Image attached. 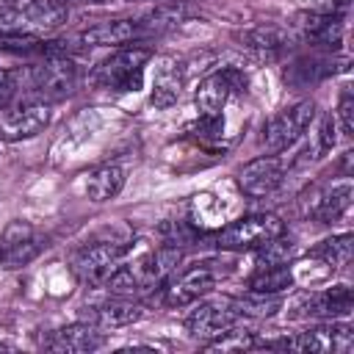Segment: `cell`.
<instances>
[{"label":"cell","instance_id":"1","mask_svg":"<svg viewBox=\"0 0 354 354\" xmlns=\"http://www.w3.org/2000/svg\"><path fill=\"white\" fill-rule=\"evenodd\" d=\"M183 260V249L177 243H163L160 249L144 254L136 263H122L113 277L105 282L108 290L119 293V296H130V293H147L155 288H163V282L177 271Z\"/></svg>","mask_w":354,"mask_h":354},{"label":"cell","instance_id":"2","mask_svg":"<svg viewBox=\"0 0 354 354\" xmlns=\"http://www.w3.org/2000/svg\"><path fill=\"white\" fill-rule=\"evenodd\" d=\"M130 252V241H97V243H86L80 246L72 260L69 268L75 274V279L80 285L88 288H105V282L113 277V271L124 263Z\"/></svg>","mask_w":354,"mask_h":354},{"label":"cell","instance_id":"3","mask_svg":"<svg viewBox=\"0 0 354 354\" xmlns=\"http://www.w3.org/2000/svg\"><path fill=\"white\" fill-rule=\"evenodd\" d=\"M285 232V221L274 213H252V216H241L235 221H230L227 227H221L218 232L210 235V243L221 252H246V249H257L266 241L277 238Z\"/></svg>","mask_w":354,"mask_h":354},{"label":"cell","instance_id":"4","mask_svg":"<svg viewBox=\"0 0 354 354\" xmlns=\"http://www.w3.org/2000/svg\"><path fill=\"white\" fill-rule=\"evenodd\" d=\"M149 58H152V53L147 47H124V50H116L111 58H105L94 69L91 80L100 88H108V91H116V94L138 91L141 83H144V66H147Z\"/></svg>","mask_w":354,"mask_h":354},{"label":"cell","instance_id":"5","mask_svg":"<svg viewBox=\"0 0 354 354\" xmlns=\"http://www.w3.org/2000/svg\"><path fill=\"white\" fill-rule=\"evenodd\" d=\"M266 346L282 351H299V354H346L354 348V332L346 324H321L307 332L271 340Z\"/></svg>","mask_w":354,"mask_h":354},{"label":"cell","instance_id":"6","mask_svg":"<svg viewBox=\"0 0 354 354\" xmlns=\"http://www.w3.org/2000/svg\"><path fill=\"white\" fill-rule=\"evenodd\" d=\"M75 86H77V66L72 58L61 53L44 55V61L30 69V88L39 97V102L64 100L75 91Z\"/></svg>","mask_w":354,"mask_h":354},{"label":"cell","instance_id":"7","mask_svg":"<svg viewBox=\"0 0 354 354\" xmlns=\"http://www.w3.org/2000/svg\"><path fill=\"white\" fill-rule=\"evenodd\" d=\"M313 119H315V102L313 100H301V102H296V105L274 113L266 122V127H263V144H266V149L271 155L285 152L288 147H293L304 136V130L313 124Z\"/></svg>","mask_w":354,"mask_h":354},{"label":"cell","instance_id":"8","mask_svg":"<svg viewBox=\"0 0 354 354\" xmlns=\"http://www.w3.org/2000/svg\"><path fill=\"white\" fill-rule=\"evenodd\" d=\"M241 318L235 299H213V301H202L191 310V315L185 318V332L196 340H213L221 332H227L230 326H235Z\"/></svg>","mask_w":354,"mask_h":354},{"label":"cell","instance_id":"9","mask_svg":"<svg viewBox=\"0 0 354 354\" xmlns=\"http://www.w3.org/2000/svg\"><path fill=\"white\" fill-rule=\"evenodd\" d=\"M50 124V105L47 102H19L0 108V138L3 141H22L33 138Z\"/></svg>","mask_w":354,"mask_h":354},{"label":"cell","instance_id":"10","mask_svg":"<svg viewBox=\"0 0 354 354\" xmlns=\"http://www.w3.org/2000/svg\"><path fill=\"white\" fill-rule=\"evenodd\" d=\"M243 86H246V75H243L241 69L227 66V69L210 72V75L199 83L196 97H194L199 116H216V113H221V108L227 105V100H230L235 91H241Z\"/></svg>","mask_w":354,"mask_h":354},{"label":"cell","instance_id":"11","mask_svg":"<svg viewBox=\"0 0 354 354\" xmlns=\"http://www.w3.org/2000/svg\"><path fill=\"white\" fill-rule=\"evenodd\" d=\"M216 285V271L210 266H194L185 268L183 274H171L163 282V301L169 307H188L194 301H199L202 296H207Z\"/></svg>","mask_w":354,"mask_h":354},{"label":"cell","instance_id":"12","mask_svg":"<svg viewBox=\"0 0 354 354\" xmlns=\"http://www.w3.org/2000/svg\"><path fill=\"white\" fill-rule=\"evenodd\" d=\"M351 194H354V185H351V177H340L324 188H315L307 199V207L304 213L313 216L318 224H332L337 221L348 205H351Z\"/></svg>","mask_w":354,"mask_h":354},{"label":"cell","instance_id":"13","mask_svg":"<svg viewBox=\"0 0 354 354\" xmlns=\"http://www.w3.org/2000/svg\"><path fill=\"white\" fill-rule=\"evenodd\" d=\"M282 174H285L282 158H277V155H263V158L249 160V163L238 171V188H241L246 196L260 199V196L271 194V191L282 183Z\"/></svg>","mask_w":354,"mask_h":354},{"label":"cell","instance_id":"14","mask_svg":"<svg viewBox=\"0 0 354 354\" xmlns=\"http://www.w3.org/2000/svg\"><path fill=\"white\" fill-rule=\"evenodd\" d=\"M41 252V243L28 221H11L0 241V268H22Z\"/></svg>","mask_w":354,"mask_h":354},{"label":"cell","instance_id":"15","mask_svg":"<svg viewBox=\"0 0 354 354\" xmlns=\"http://www.w3.org/2000/svg\"><path fill=\"white\" fill-rule=\"evenodd\" d=\"M296 307H304L299 315H315V318H346L354 307V299H351V288L348 285H332L326 290H318V293H304Z\"/></svg>","mask_w":354,"mask_h":354},{"label":"cell","instance_id":"16","mask_svg":"<svg viewBox=\"0 0 354 354\" xmlns=\"http://www.w3.org/2000/svg\"><path fill=\"white\" fill-rule=\"evenodd\" d=\"M102 346V332L94 324H69L53 332V337L47 340L50 351L58 354H86Z\"/></svg>","mask_w":354,"mask_h":354},{"label":"cell","instance_id":"17","mask_svg":"<svg viewBox=\"0 0 354 354\" xmlns=\"http://www.w3.org/2000/svg\"><path fill=\"white\" fill-rule=\"evenodd\" d=\"M138 22L136 19H105L80 33V41L88 47H111V44H127L138 39Z\"/></svg>","mask_w":354,"mask_h":354},{"label":"cell","instance_id":"18","mask_svg":"<svg viewBox=\"0 0 354 354\" xmlns=\"http://www.w3.org/2000/svg\"><path fill=\"white\" fill-rule=\"evenodd\" d=\"M0 3L17 8L30 22V28H55L69 17L64 0H0Z\"/></svg>","mask_w":354,"mask_h":354},{"label":"cell","instance_id":"19","mask_svg":"<svg viewBox=\"0 0 354 354\" xmlns=\"http://www.w3.org/2000/svg\"><path fill=\"white\" fill-rule=\"evenodd\" d=\"M180 91H183V64L174 58H166L155 72L149 105L152 108H171L180 100Z\"/></svg>","mask_w":354,"mask_h":354},{"label":"cell","instance_id":"20","mask_svg":"<svg viewBox=\"0 0 354 354\" xmlns=\"http://www.w3.org/2000/svg\"><path fill=\"white\" fill-rule=\"evenodd\" d=\"M141 318V304L133 299H124L116 293V299L102 301L100 307L91 310V324L94 326H105V329H116V326H127L133 321Z\"/></svg>","mask_w":354,"mask_h":354},{"label":"cell","instance_id":"21","mask_svg":"<svg viewBox=\"0 0 354 354\" xmlns=\"http://www.w3.org/2000/svg\"><path fill=\"white\" fill-rule=\"evenodd\" d=\"M285 39L288 36L279 28H274V25H260V28H249V30L238 33L241 47L249 50V53H254L257 58H274V55H279L282 47H285Z\"/></svg>","mask_w":354,"mask_h":354},{"label":"cell","instance_id":"22","mask_svg":"<svg viewBox=\"0 0 354 354\" xmlns=\"http://www.w3.org/2000/svg\"><path fill=\"white\" fill-rule=\"evenodd\" d=\"M124 185V169L119 163H102L88 174L86 194L91 202H108L113 199Z\"/></svg>","mask_w":354,"mask_h":354},{"label":"cell","instance_id":"23","mask_svg":"<svg viewBox=\"0 0 354 354\" xmlns=\"http://www.w3.org/2000/svg\"><path fill=\"white\" fill-rule=\"evenodd\" d=\"M335 72V64L332 58H324V55H304V58H296L288 69H285V80L290 86H313L318 80H324L326 75Z\"/></svg>","mask_w":354,"mask_h":354},{"label":"cell","instance_id":"24","mask_svg":"<svg viewBox=\"0 0 354 354\" xmlns=\"http://www.w3.org/2000/svg\"><path fill=\"white\" fill-rule=\"evenodd\" d=\"M304 36L315 44L337 50L343 44V17L340 14H310L304 22Z\"/></svg>","mask_w":354,"mask_h":354},{"label":"cell","instance_id":"25","mask_svg":"<svg viewBox=\"0 0 354 354\" xmlns=\"http://www.w3.org/2000/svg\"><path fill=\"white\" fill-rule=\"evenodd\" d=\"M288 288H293V271L288 268V263H277V266H257V271L249 277V293H285Z\"/></svg>","mask_w":354,"mask_h":354},{"label":"cell","instance_id":"26","mask_svg":"<svg viewBox=\"0 0 354 354\" xmlns=\"http://www.w3.org/2000/svg\"><path fill=\"white\" fill-rule=\"evenodd\" d=\"M185 17H188V6H183V3H163V6H155L152 11H147L138 19V30H141V36L166 33V30L177 28Z\"/></svg>","mask_w":354,"mask_h":354},{"label":"cell","instance_id":"27","mask_svg":"<svg viewBox=\"0 0 354 354\" xmlns=\"http://www.w3.org/2000/svg\"><path fill=\"white\" fill-rule=\"evenodd\" d=\"M351 252H354V238L348 232H343V235H335V238L321 241L313 249V257H321L329 266H346L351 260Z\"/></svg>","mask_w":354,"mask_h":354},{"label":"cell","instance_id":"28","mask_svg":"<svg viewBox=\"0 0 354 354\" xmlns=\"http://www.w3.org/2000/svg\"><path fill=\"white\" fill-rule=\"evenodd\" d=\"M238 313L241 315H254V318H268L282 307V296L274 293H246L241 299H235Z\"/></svg>","mask_w":354,"mask_h":354},{"label":"cell","instance_id":"29","mask_svg":"<svg viewBox=\"0 0 354 354\" xmlns=\"http://www.w3.org/2000/svg\"><path fill=\"white\" fill-rule=\"evenodd\" d=\"M50 41H41L39 36L28 33V30H11V33H0V50L3 53H55L47 47Z\"/></svg>","mask_w":354,"mask_h":354},{"label":"cell","instance_id":"30","mask_svg":"<svg viewBox=\"0 0 354 354\" xmlns=\"http://www.w3.org/2000/svg\"><path fill=\"white\" fill-rule=\"evenodd\" d=\"M252 346H257V337L252 332H246V329L241 332L235 326H230L227 332H221L218 337H213V340L205 343L207 351H246Z\"/></svg>","mask_w":354,"mask_h":354},{"label":"cell","instance_id":"31","mask_svg":"<svg viewBox=\"0 0 354 354\" xmlns=\"http://www.w3.org/2000/svg\"><path fill=\"white\" fill-rule=\"evenodd\" d=\"M254 252H257V266H277V263H288V260H290V254H293V241H290V238H285V232H282V235H277V238L266 241L263 246H257Z\"/></svg>","mask_w":354,"mask_h":354},{"label":"cell","instance_id":"32","mask_svg":"<svg viewBox=\"0 0 354 354\" xmlns=\"http://www.w3.org/2000/svg\"><path fill=\"white\" fill-rule=\"evenodd\" d=\"M191 133H194V138H199L202 144H213V141H218L221 133H224V116H221V113H216V116H199V122L191 127Z\"/></svg>","mask_w":354,"mask_h":354},{"label":"cell","instance_id":"33","mask_svg":"<svg viewBox=\"0 0 354 354\" xmlns=\"http://www.w3.org/2000/svg\"><path fill=\"white\" fill-rule=\"evenodd\" d=\"M335 122L340 124L343 136H354V100H351V94H348V91H343V97H340V105H337V116H335Z\"/></svg>","mask_w":354,"mask_h":354},{"label":"cell","instance_id":"34","mask_svg":"<svg viewBox=\"0 0 354 354\" xmlns=\"http://www.w3.org/2000/svg\"><path fill=\"white\" fill-rule=\"evenodd\" d=\"M25 28H30V22H28L17 8H11V6H6V3H0V33L25 30Z\"/></svg>","mask_w":354,"mask_h":354},{"label":"cell","instance_id":"35","mask_svg":"<svg viewBox=\"0 0 354 354\" xmlns=\"http://www.w3.org/2000/svg\"><path fill=\"white\" fill-rule=\"evenodd\" d=\"M337 122H335V116H324V122H321V130H318V152L324 155V152H332V147H335V141H337Z\"/></svg>","mask_w":354,"mask_h":354},{"label":"cell","instance_id":"36","mask_svg":"<svg viewBox=\"0 0 354 354\" xmlns=\"http://www.w3.org/2000/svg\"><path fill=\"white\" fill-rule=\"evenodd\" d=\"M19 91V77L8 69H0V108H6Z\"/></svg>","mask_w":354,"mask_h":354},{"label":"cell","instance_id":"37","mask_svg":"<svg viewBox=\"0 0 354 354\" xmlns=\"http://www.w3.org/2000/svg\"><path fill=\"white\" fill-rule=\"evenodd\" d=\"M307 6L313 8V14H337L348 6V0H310Z\"/></svg>","mask_w":354,"mask_h":354},{"label":"cell","instance_id":"38","mask_svg":"<svg viewBox=\"0 0 354 354\" xmlns=\"http://www.w3.org/2000/svg\"><path fill=\"white\" fill-rule=\"evenodd\" d=\"M83 3H102V0H83Z\"/></svg>","mask_w":354,"mask_h":354}]
</instances>
